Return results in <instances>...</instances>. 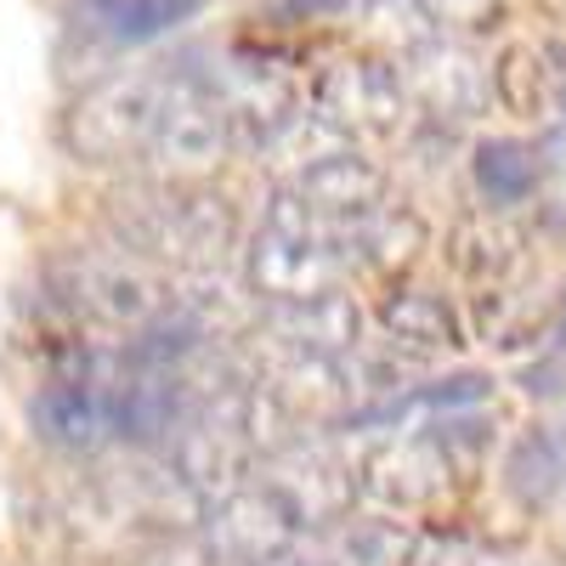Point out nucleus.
<instances>
[{"label":"nucleus","instance_id":"1","mask_svg":"<svg viewBox=\"0 0 566 566\" xmlns=\"http://www.w3.org/2000/svg\"><path fill=\"white\" fill-rule=\"evenodd\" d=\"M244 272H250V290L272 306H306V301L340 295L357 277L346 221H328L312 205H301L290 187H277L244 250Z\"/></svg>","mask_w":566,"mask_h":566},{"label":"nucleus","instance_id":"2","mask_svg":"<svg viewBox=\"0 0 566 566\" xmlns=\"http://www.w3.org/2000/svg\"><path fill=\"white\" fill-rule=\"evenodd\" d=\"M114 232L119 250H130L148 266L205 272L232 250L239 221H232V205L221 193H205L193 181H154L114 205Z\"/></svg>","mask_w":566,"mask_h":566},{"label":"nucleus","instance_id":"3","mask_svg":"<svg viewBox=\"0 0 566 566\" xmlns=\"http://www.w3.org/2000/svg\"><path fill=\"white\" fill-rule=\"evenodd\" d=\"M176 63L159 69H125L108 74L69 103L63 114V148L80 165H148L159 125L170 114Z\"/></svg>","mask_w":566,"mask_h":566},{"label":"nucleus","instance_id":"4","mask_svg":"<svg viewBox=\"0 0 566 566\" xmlns=\"http://www.w3.org/2000/svg\"><path fill=\"white\" fill-rule=\"evenodd\" d=\"M57 301L91 328V335H148V328L170 312L159 266L136 261L130 250H80L57 272Z\"/></svg>","mask_w":566,"mask_h":566},{"label":"nucleus","instance_id":"5","mask_svg":"<svg viewBox=\"0 0 566 566\" xmlns=\"http://www.w3.org/2000/svg\"><path fill=\"white\" fill-rule=\"evenodd\" d=\"M283 515L295 522L301 538H323L357 515V464H346L317 437H283L250 476Z\"/></svg>","mask_w":566,"mask_h":566},{"label":"nucleus","instance_id":"6","mask_svg":"<svg viewBox=\"0 0 566 566\" xmlns=\"http://www.w3.org/2000/svg\"><path fill=\"white\" fill-rule=\"evenodd\" d=\"M453 476H459V459L442 448V437L431 431V424H413V431L374 442L357 459V499L374 504L380 515L408 522V515L448 499Z\"/></svg>","mask_w":566,"mask_h":566},{"label":"nucleus","instance_id":"7","mask_svg":"<svg viewBox=\"0 0 566 566\" xmlns=\"http://www.w3.org/2000/svg\"><path fill=\"white\" fill-rule=\"evenodd\" d=\"M239 142V130H232L216 85H210V69H181L176 63V91H170V114L159 125V142H154V170L165 181H199L210 176L227 148Z\"/></svg>","mask_w":566,"mask_h":566},{"label":"nucleus","instance_id":"8","mask_svg":"<svg viewBox=\"0 0 566 566\" xmlns=\"http://www.w3.org/2000/svg\"><path fill=\"white\" fill-rule=\"evenodd\" d=\"M408 114H413L408 85H402V69H391V63H340L312 91V119L340 142L391 136V130H402Z\"/></svg>","mask_w":566,"mask_h":566},{"label":"nucleus","instance_id":"9","mask_svg":"<svg viewBox=\"0 0 566 566\" xmlns=\"http://www.w3.org/2000/svg\"><path fill=\"white\" fill-rule=\"evenodd\" d=\"M119 380L125 368H91V363L74 374H57L34 397V431L69 453L103 448L108 437H119Z\"/></svg>","mask_w":566,"mask_h":566},{"label":"nucleus","instance_id":"10","mask_svg":"<svg viewBox=\"0 0 566 566\" xmlns=\"http://www.w3.org/2000/svg\"><path fill=\"white\" fill-rule=\"evenodd\" d=\"M301 544L306 538L295 533V522L255 482L205 504V555L216 566H272L283 555H295Z\"/></svg>","mask_w":566,"mask_h":566},{"label":"nucleus","instance_id":"11","mask_svg":"<svg viewBox=\"0 0 566 566\" xmlns=\"http://www.w3.org/2000/svg\"><path fill=\"white\" fill-rule=\"evenodd\" d=\"M402 85H408V103L424 108L442 125H464V119H482L499 97L493 69H482L476 52H464L453 40H424L402 57Z\"/></svg>","mask_w":566,"mask_h":566},{"label":"nucleus","instance_id":"12","mask_svg":"<svg viewBox=\"0 0 566 566\" xmlns=\"http://www.w3.org/2000/svg\"><path fill=\"white\" fill-rule=\"evenodd\" d=\"M290 193L301 205H312L317 216L328 221H363L368 210L391 205V181L386 170L374 165L363 148H352V142H328V148L317 159H306L301 170H290Z\"/></svg>","mask_w":566,"mask_h":566},{"label":"nucleus","instance_id":"13","mask_svg":"<svg viewBox=\"0 0 566 566\" xmlns=\"http://www.w3.org/2000/svg\"><path fill=\"white\" fill-rule=\"evenodd\" d=\"M374 328H380V346L397 352L408 368L413 363H437V357L464 346V323L437 290H397V295H386V306L374 312Z\"/></svg>","mask_w":566,"mask_h":566},{"label":"nucleus","instance_id":"14","mask_svg":"<svg viewBox=\"0 0 566 566\" xmlns=\"http://www.w3.org/2000/svg\"><path fill=\"white\" fill-rule=\"evenodd\" d=\"M560 317H566V295L538 290V283L522 277H504L482 295L476 306V328L482 340L499 352H522V346H555L560 335Z\"/></svg>","mask_w":566,"mask_h":566},{"label":"nucleus","instance_id":"15","mask_svg":"<svg viewBox=\"0 0 566 566\" xmlns=\"http://www.w3.org/2000/svg\"><path fill=\"white\" fill-rule=\"evenodd\" d=\"M266 346L283 357H352L363 346V312L346 295L306 301V306H272Z\"/></svg>","mask_w":566,"mask_h":566},{"label":"nucleus","instance_id":"16","mask_svg":"<svg viewBox=\"0 0 566 566\" xmlns=\"http://www.w3.org/2000/svg\"><path fill=\"white\" fill-rule=\"evenodd\" d=\"M504 488L527 510L566 499V419H538L504 453Z\"/></svg>","mask_w":566,"mask_h":566},{"label":"nucleus","instance_id":"17","mask_svg":"<svg viewBox=\"0 0 566 566\" xmlns=\"http://www.w3.org/2000/svg\"><path fill=\"white\" fill-rule=\"evenodd\" d=\"M470 187L488 210H515L544 187V154L522 136H488L470 154Z\"/></svg>","mask_w":566,"mask_h":566},{"label":"nucleus","instance_id":"18","mask_svg":"<svg viewBox=\"0 0 566 566\" xmlns=\"http://www.w3.org/2000/svg\"><path fill=\"white\" fill-rule=\"evenodd\" d=\"M323 560L328 566H408L419 538L397 522V515H380V510H368V515H352V522H340L335 533H323Z\"/></svg>","mask_w":566,"mask_h":566},{"label":"nucleus","instance_id":"19","mask_svg":"<svg viewBox=\"0 0 566 566\" xmlns=\"http://www.w3.org/2000/svg\"><path fill=\"white\" fill-rule=\"evenodd\" d=\"M346 244H352L357 272H397L424 250V227L402 205H380L363 221H346Z\"/></svg>","mask_w":566,"mask_h":566},{"label":"nucleus","instance_id":"20","mask_svg":"<svg viewBox=\"0 0 566 566\" xmlns=\"http://www.w3.org/2000/svg\"><path fill=\"white\" fill-rule=\"evenodd\" d=\"M205 7V0H97V23L114 45H142V40H159L165 29L187 23Z\"/></svg>","mask_w":566,"mask_h":566},{"label":"nucleus","instance_id":"21","mask_svg":"<svg viewBox=\"0 0 566 566\" xmlns=\"http://www.w3.org/2000/svg\"><path fill=\"white\" fill-rule=\"evenodd\" d=\"M408 566H510V560L488 544H470V538H419Z\"/></svg>","mask_w":566,"mask_h":566},{"label":"nucleus","instance_id":"22","mask_svg":"<svg viewBox=\"0 0 566 566\" xmlns=\"http://www.w3.org/2000/svg\"><path fill=\"white\" fill-rule=\"evenodd\" d=\"M499 7V0H431V18L437 29H453V23H476Z\"/></svg>","mask_w":566,"mask_h":566},{"label":"nucleus","instance_id":"23","mask_svg":"<svg viewBox=\"0 0 566 566\" xmlns=\"http://www.w3.org/2000/svg\"><path fill=\"white\" fill-rule=\"evenodd\" d=\"M272 566H328V560H323V549H306V544H301L295 555H283V560H272Z\"/></svg>","mask_w":566,"mask_h":566}]
</instances>
